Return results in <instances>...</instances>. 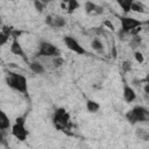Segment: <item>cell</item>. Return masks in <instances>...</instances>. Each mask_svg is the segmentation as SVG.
Wrapping results in <instances>:
<instances>
[{
  "mask_svg": "<svg viewBox=\"0 0 149 149\" xmlns=\"http://www.w3.org/2000/svg\"><path fill=\"white\" fill-rule=\"evenodd\" d=\"M6 83L9 87L13 90L20 92V93H27L28 91V84H27V78L20 73L9 71L7 72L6 76Z\"/></svg>",
  "mask_w": 149,
  "mask_h": 149,
  "instance_id": "6da1fadb",
  "label": "cell"
},
{
  "mask_svg": "<svg viewBox=\"0 0 149 149\" xmlns=\"http://www.w3.org/2000/svg\"><path fill=\"white\" fill-rule=\"evenodd\" d=\"M126 119L132 125H135L137 122H144L149 119V112L143 106H135L133 109L126 113Z\"/></svg>",
  "mask_w": 149,
  "mask_h": 149,
  "instance_id": "7a4b0ae2",
  "label": "cell"
},
{
  "mask_svg": "<svg viewBox=\"0 0 149 149\" xmlns=\"http://www.w3.org/2000/svg\"><path fill=\"white\" fill-rule=\"evenodd\" d=\"M26 123V118L24 116H19L15 119L14 125L12 126V135L16 137L19 141H26L28 136V130L24 127Z\"/></svg>",
  "mask_w": 149,
  "mask_h": 149,
  "instance_id": "3957f363",
  "label": "cell"
},
{
  "mask_svg": "<svg viewBox=\"0 0 149 149\" xmlns=\"http://www.w3.org/2000/svg\"><path fill=\"white\" fill-rule=\"evenodd\" d=\"M52 121H54V125L56 128L65 129V127L68 126V123L70 121V115L64 108H57L54 113Z\"/></svg>",
  "mask_w": 149,
  "mask_h": 149,
  "instance_id": "277c9868",
  "label": "cell"
},
{
  "mask_svg": "<svg viewBox=\"0 0 149 149\" xmlns=\"http://www.w3.org/2000/svg\"><path fill=\"white\" fill-rule=\"evenodd\" d=\"M38 56H43V57H58L59 56V50L52 43L43 41V42L40 43V47H38Z\"/></svg>",
  "mask_w": 149,
  "mask_h": 149,
  "instance_id": "5b68a950",
  "label": "cell"
},
{
  "mask_svg": "<svg viewBox=\"0 0 149 149\" xmlns=\"http://www.w3.org/2000/svg\"><path fill=\"white\" fill-rule=\"evenodd\" d=\"M120 21H121V31L123 34H129L135 28L142 26V21L136 20L134 17H129V16H122Z\"/></svg>",
  "mask_w": 149,
  "mask_h": 149,
  "instance_id": "8992f818",
  "label": "cell"
},
{
  "mask_svg": "<svg viewBox=\"0 0 149 149\" xmlns=\"http://www.w3.org/2000/svg\"><path fill=\"white\" fill-rule=\"evenodd\" d=\"M63 41H64V44L66 45V48H68L69 50L76 52V54H78V55H85V54H86V50L84 49V47H81V45L79 44V42H78L76 38L71 37V36H65V37L63 38Z\"/></svg>",
  "mask_w": 149,
  "mask_h": 149,
  "instance_id": "52a82bcc",
  "label": "cell"
},
{
  "mask_svg": "<svg viewBox=\"0 0 149 149\" xmlns=\"http://www.w3.org/2000/svg\"><path fill=\"white\" fill-rule=\"evenodd\" d=\"M122 95L126 102H133L136 99V93L134 91V88L132 86H129L128 84L123 85V90H122Z\"/></svg>",
  "mask_w": 149,
  "mask_h": 149,
  "instance_id": "ba28073f",
  "label": "cell"
},
{
  "mask_svg": "<svg viewBox=\"0 0 149 149\" xmlns=\"http://www.w3.org/2000/svg\"><path fill=\"white\" fill-rule=\"evenodd\" d=\"M10 52L14 54V55H16V56H20V57H22L24 61H27L26 54H24V51H23V49H22L20 42L17 41V38H13L12 44H10Z\"/></svg>",
  "mask_w": 149,
  "mask_h": 149,
  "instance_id": "9c48e42d",
  "label": "cell"
},
{
  "mask_svg": "<svg viewBox=\"0 0 149 149\" xmlns=\"http://www.w3.org/2000/svg\"><path fill=\"white\" fill-rule=\"evenodd\" d=\"M9 126H10L9 118L6 115L3 111L0 109V130H6L9 128Z\"/></svg>",
  "mask_w": 149,
  "mask_h": 149,
  "instance_id": "30bf717a",
  "label": "cell"
},
{
  "mask_svg": "<svg viewBox=\"0 0 149 149\" xmlns=\"http://www.w3.org/2000/svg\"><path fill=\"white\" fill-rule=\"evenodd\" d=\"M66 24V21L63 16H59V15H56V16H52V21H51V24L50 27L52 28H62Z\"/></svg>",
  "mask_w": 149,
  "mask_h": 149,
  "instance_id": "8fae6325",
  "label": "cell"
},
{
  "mask_svg": "<svg viewBox=\"0 0 149 149\" xmlns=\"http://www.w3.org/2000/svg\"><path fill=\"white\" fill-rule=\"evenodd\" d=\"M29 69L34 73H36V74H41V73H43L45 71L44 66L40 62H31V63H29Z\"/></svg>",
  "mask_w": 149,
  "mask_h": 149,
  "instance_id": "7c38bea8",
  "label": "cell"
},
{
  "mask_svg": "<svg viewBox=\"0 0 149 149\" xmlns=\"http://www.w3.org/2000/svg\"><path fill=\"white\" fill-rule=\"evenodd\" d=\"M86 108L90 113H97L100 108V105L94 100H87L86 101Z\"/></svg>",
  "mask_w": 149,
  "mask_h": 149,
  "instance_id": "4fadbf2b",
  "label": "cell"
},
{
  "mask_svg": "<svg viewBox=\"0 0 149 149\" xmlns=\"http://www.w3.org/2000/svg\"><path fill=\"white\" fill-rule=\"evenodd\" d=\"M118 3L121 7V9L123 10V13L127 14V13L130 12V7H132V3H133V0H119Z\"/></svg>",
  "mask_w": 149,
  "mask_h": 149,
  "instance_id": "5bb4252c",
  "label": "cell"
},
{
  "mask_svg": "<svg viewBox=\"0 0 149 149\" xmlns=\"http://www.w3.org/2000/svg\"><path fill=\"white\" fill-rule=\"evenodd\" d=\"M79 7V2L77 0H69L66 1V12L69 14H72L76 9H78Z\"/></svg>",
  "mask_w": 149,
  "mask_h": 149,
  "instance_id": "9a60e30c",
  "label": "cell"
},
{
  "mask_svg": "<svg viewBox=\"0 0 149 149\" xmlns=\"http://www.w3.org/2000/svg\"><path fill=\"white\" fill-rule=\"evenodd\" d=\"M84 7H85V12H86L87 14H95L98 5H95V3L92 2V1H86Z\"/></svg>",
  "mask_w": 149,
  "mask_h": 149,
  "instance_id": "2e32d148",
  "label": "cell"
},
{
  "mask_svg": "<svg viewBox=\"0 0 149 149\" xmlns=\"http://www.w3.org/2000/svg\"><path fill=\"white\" fill-rule=\"evenodd\" d=\"M130 10L133 12H136V13H144V7L141 2L139 1H133L132 3V7H130Z\"/></svg>",
  "mask_w": 149,
  "mask_h": 149,
  "instance_id": "e0dca14e",
  "label": "cell"
},
{
  "mask_svg": "<svg viewBox=\"0 0 149 149\" xmlns=\"http://www.w3.org/2000/svg\"><path fill=\"white\" fill-rule=\"evenodd\" d=\"M91 47L93 50L95 51H101L104 49V45H102V42L99 40V38H94L92 42H91Z\"/></svg>",
  "mask_w": 149,
  "mask_h": 149,
  "instance_id": "ac0fdd59",
  "label": "cell"
},
{
  "mask_svg": "<svg viewBox=\"0 0 149 149\" xmlns=\"http://www.w3.org/2000/svg\"><path fill=\"white\" fill-rule=\"evenodd\" d=\"M140 43H141V37L139 36V35H135L134 37H132V40H130V47L134 49V48H136V47H139L140 45Z\"/></svg>",
  "mask_w": 149,
  "mask_h": 149,
  "instance_id": "d6986e66",
  "label": "cell"
},
{
  "mask_svg": "<svg viewBox=\"0 0 149 149\" xmlns=\"http://www.w3.org/2000/svg\"><path fill=\"white\" fill-rule=\"evenodd\" d=\"M8 40H9V36L7 34H5L2 30H0V47L5 45L8 42Z\"/></svg>",
  "mask_w": 149,
  "mask_h": 149,
  "instance_id": "ffe728a7",
  "label": "cell"
},
{
  "mask_svg": "<svg viewBox=\"0 0 149 149\" xmlns=\"http://www.w3.org/2000/svg\"><path fill=\"white\" fill-rule=\"evenodd\" d=\"M137 135H139L141 139H143L144 141L148 140V132L144 130V129H137Z\"/></svg>",
  "mask_w": 149,
  "mask_h": 149,
  "instance_id": "44dd1931",
  "label": "cell"
},
{
  "mask_svg": "<svg viewBox=\"0 0 149 149\" xmlns=\"http://www.w3.org/2000/svg\"><path fill=\"white\" fill-rule=\"evenodd\" d=\"M34 6H35V8L41 13V12H43V9H44V3L43 2H41V1H38V0H36V1H34Z\"/></svg>",
  "mask_w": 149,
  "mask_h": 149,
  "instance_id": "7402d4cb",
  "label": "cell"
},
{
  "mask_svg": "<svg viewBox=\"0 0 149 149\" xmlns=\"http://www.w3.org/2000/svg\"><path fill=\"white\" fill-rule=\"evenodd\" d=\"M135 59L139 62V63H143V61H144V58H143V55L140 52V51H135Z\"/></svg>",
  "mask_w": 149,
  "mask_h": 149,
  "instance_id": "603a6c76",
  "label": "cell"
},
{
  "mask_svg": "<svg viewBox=\"0 0 149 149\" xmlns=\"http://www.w3.org/2000/svg\"><path fill=\"white\" fill-rule=\"evenodd\" d=\"M63 58H61L59 56L58 57H55V59H54V65L56 66V68H58V66H61L62 64H63Z\"/></svg>",
  "mask_w": 149,
  "mask_h": 149,
  "instance_id": "cb8c5ba5",
  "label": "cell"
},
{
  "mask_svg": "<svg viewBox=\"0 0 149 149\" xmlns=\"http://www.w3.org/2000/svg\"><path fill=\"white\" fill-rule=\"evenodd\" d=\"M132 69V63L129 62V61H126V62H123V65H122V70L123 71H128V70H130Z\"/></svg>",
  "mask_w": 149,
  "mask_h": 149,
  "instance_id": "d4e9b609",
  "label": "cell"
},
{
  "mask_svg": "<svg viewBox=\"0 0 149 149\" xmlns=\"http://www.w3.org/2000/svg\"><path fill=\"white\" fill-rule=\"evenodd\" d=\"M3 136H5V130H0V142H1V143H6Z\"/></svg>",
  "mask_w": 149,
  "mask_h": 149,
  "instance_id": "484cf974",
  "label": "cell"
},
{
  "mask_svg": "<svg viewBox=\"0 0 149 149\" xmlns=\"http://www.w3.org/2000/svg\"><path fill=\"white\" fill-rule=\"evenodd\" d=\"M51 21H52V16H51V15H48L47 19H45V23H47L48 26H50V24H51Z\"/></svg>",
  "mask_w": 149,
  "mask_h": 149,
  "instance_id": "4316f807",
  "label": "cell"
},
{
  "mask_svg": "<svg viewBox=\"0 0 149 149\" xmlns=\"http://www.w3.org/2000/svg\"><path fill=\"white\" fill-rule=\"evenodd\" d=\"M144 92H146V94L149 93V84H146L144 85Z\"/></svg>",
  "mask_w": 149,
  "mask_h": 149,
  "instance_id": "83f0119b",
  "label": "cell"
},
{
  "mask_svg": "<svg viewBox=\"0 0 149 149\" xmlns=\"http://www.w3.org/2000/svg\"><path fill=\"white\" fill-rule=\"evenodd\" d=\"M105 24H106V26H108L111 29H113V24H112L109 21H105Z\"/></svg>",
  "mask_w": 149,
  "mask_h": 149,
  "instance_id": "f1b7e54d",
  "label": "cell"
},
{
  "mask_svg": "<svg viewBox=\"0 0 149 149\" xmlns=\"http://www.w3.org/2000/svg\"><path fill=\"white\" fill-rule=\"evenodd\" d=\"M61 7H62L63 9H66V2H62V3H61Z\"/></svg>",
  "mask_w": 149,
  "mask_h": 149,
  "instance_id": "f546056e",
  "label": "cell"
},
{
  "mask_svg": "<svg viewBox=\"0 0 149 149\" xmlns=\"http://www.w3.org/2000/svg\"><path fill=\"white\" fill-rule=\"evenodd\" d=\"M7 149H10V148H7Z\"/></svg>",
  "mask_w": 149,
  "mask_h": 149,
  "instance_id": "4dcf8cb0",
  "label": "cell"
}]
</instances>
